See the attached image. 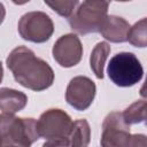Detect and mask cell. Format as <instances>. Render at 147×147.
<instances>
[{
	"instance_id": "cell-15",
	"label": "cell",
	"mask_w": 147,
	"mask_h": 147,
	"mask_svg": "<svg viewBox=\"0 0 147 147\" xmlns=\"http://www.w3.org/2000/svg\"><path fill=\"white\" fill-rule=\"evenodd\" d=\"M123 119L127 125L138 124L146 121V101L138 100L130 105L123 113Z\"/></svg>"
},
{
	"instance_id": "cell-9",
	"label": "cell",
	"mask_w": 147,
	"mask_h": 147,
	"mask_svg": "<svg viewBox=\"0 0 147 147\" xmlns=\"http://www.w3.org/2000/svg\"><path fill=\"white\" fill-rule=\"evenodd\" d=\"M52 53L54 60L61 67L71 68L80 62L83 56V45L76 34H63L55 41Z\"/></svg>"
},
{
	"instance_id": "cell-16",
	"label": "cell",
	"mask_w": 147,
	"mask_h": 147,
	"mask_svg": "<svg viewBox=\"0 0 147 147\" xmlns=\"http://www.w3.org/2000/svg\"><path fill=\"white\" fill-rule=\"evenodd\" d=\"M79 2L77 0L72 1H45V5L51 7L54 11H56L59 15L63 17H70L75 10V7Z\"/></svg>"
},
{
	"instance_id": "cell-8",
	"label": "cell",
	"mask_w": 147,
	"mask_h": 147,
	"mask_svg": "<svg viewBox=\"0 0 147 147\" xmlns=\"http://www.w3.org/2000/svg\"><path fill=\"white\" fill-rule=\"evenodd\" d=\"M96 93V86L92 79L86 76L74 77L65 91L67 102L76 110H86L93 102Z\"/></svg>"
},
{
	"instance_id": "cell-18",
	"label": "cell",
	"mask_w": 147,
	"mask_h": 147,
	"mask_svg": "<svg viewBox=\"0 0 147 147\" xmlns=\"http://www.w3.org/2000/svg\"><path fill=\"white\" fill-rule=\"evenodd\" d=\"M132 147H146V136L132 134Z\"/></svg>"
},
{
	"instance_id": "cell-11",
	"label": "cell",
	"mask_w": 147,
	"mask_h": 147,
	"mask_svg": "<svg viewBox=\"0 0 147 147\" xmlns=\"http://www.w3.org/2000/svg\"><path fill=\"white\" fill-rule=\"evenodd\" d=\"M28 103V96L25 93L9 88L1 87L0 88V110L6 114H15L22 110Z\"/></svg>"
},
{
	"instance_id": "cell-10",
	"label": "cell",
	"mask_w": 147,
	"mask_h": 147,
	"mask_svg": "<svg viewBox=\"0 0 147 147\" xmlns=\"http://www.w3.org/2000/svg\"><path fill=\"white\" fill-rule=\"evenodd\" d=\"M129 30L130 24L126 20L119 16L109 15L103 21L99 33L111 42H125L127 40Z\"/></svg>"
},
{
	"instance_id": "cell-2",
	"label": "cell",
	"mask_w": 147,
	"mask_h": 147,
	"mask_svg": "<svg viewBox=\"0 0 147 147\" xmlns=\"http://www.w3.org/2000/svg\"><path fill=\"white\" fill-rule=\"evenodd\" d=\"M37 121L31 117H17L0 114V147H31L39 138Z\"/></svg>"
},
{
	"instance_id": "cell-5",
	"label": "cell",
	"mask_w": 147,
	"mask_h": 147,
	"mask_svg": "<svg viewBox=\"0 0 147 147\" xmlns=\"http://www.w3.org/2000/svg\"><path fill=\"white\" fill-rule=\"evenodd\" d=\"M17 29L20 36L24 40L41 44L52 37L54 32V24L46 13L29 11L20 18Z\"/></svg>"
},
{
	"instance_id": "cell-12",
	"label": "cell",
	"mask_w": 147,
	"mask_h": 147,
	"mask_svg": "<svg viewBox=\"0 0 147 147\" xmlns=\"http://www.w3.org/2000/svg\"><path fill=\"white\" fill-rule=\"evenodd\" d=\"M91 140V129L86 119H77L72 122L69 133V147H88Z\"/></svg>"
},
{
	"instance_id": "cell-1",
	"label": "cell",
	"mask_w": 147,
	"mask_h": 147,
	"mask_svg": "<svg viewBox=\"0 0 147 147\" xmlns=\"http://www.w3.org/2000/svg\"><path fill=\"white\" fill-rule=\"evenodd\" d=\"M6 63L15 80L25 88L40 92L52 86L54 82L52 67L25 46L14 48Z\"/></svg>"
},
{
	"instance_id": "cell-4",
	"label": "cell",
	"mask_w": 147,
	"mask_h": 147,
	"mask_svg": "<svg viewBox=\"0 0 147 147\" xmlns=\"http://www.w3.org/2000/svg\"><path fill=\"white\" fill-rule=\"evenodd\" d=\"M107 74L115 85L130 87L141 80L144 69L133 53L121 52L110 59L107 67Z\"/></svg>"
},
{
	"instance_id": "cell-14",
	"label": "cell",
	"mask_w": 147,
	"mask_h": 147,
	"mask_svg": "<svg viewBox=\"0 0 147 147\" xmlns=\"http://www.w3.org/2000/svg\"><path fill=\"white\" fill-rule=\"evenodd\" d=\"M132 46L144 48L147 46V20L141 18L133 26H130L127 40Z\"/></svg>"
},
{
	"instance_id": "cell-13",
	"label": "cell",
	"mask_w": 147,
	"mask_h": 147,
	"mask_svg": "<svg viewBox=\"0 0 147 147\" xmlns=\"http://www.w3.org/2000/svg\"><path fill=\"white\" fill-rule=\"evenodd\" d=\"M109 53H110V46L106 41L98 42L92 49L90 56V65L98 79L103 78V67Z\"/></svg>"
},
{
	"instance_id": "cell-3",
	"label": "cell",
	"mask_w": 147,
	"mask_h": 147,
	"mask_svg": "<svg viewBox=\"0 0 147 147\" xmlns=\"http://www.w3.org/2000/svg\"><path fill=\"white\" fill-rule=\"evenodd\" d=\"M108 7L107 1H83L69 17L70 28L79 34L99 32L108 16Z\"/></svg>"
},
{
	"instance_id": "cell-7",
	"label": "cell",
	"mask_w": 147,
	"mask_h": 147,
	"mask_svg": "<svg viewBox=\"0 0 147 147\" xmlns=\"http://www.w3.org/2000/svg\"><path fill=\"white\" fill-rule=\"evenodd\" d=\"M100 144L102 147H132V134L119 111L109 113L102 123Z\"/></svg>"
},
{
	"instance_id": "cell-17",
	"label": "cell",
	"mask_w": 147,
	"mask_h": 147,
	"mask_svg": "<svg viewBox=\"0 0 147 147\" xmlns=\"http://www.w3.org/2000/svg\"><path fill=\"white\" fill-rule=\"evenodd\" d=\"M69 138L65 139H49L45 140L42 147H69Z\"/></svg>"
},
{
	"instance_id": "cell-19",
	"label": "cell",
	"mask_w": 147,
	"mask_h": 147,
	"mask_svg": "<svg viewBox=\"0 0 147 147\" xmlns=\"http://www.w3.org/2000/svg\"><path fill=\"white\" fill-rule=\"evenodd\" d=\"M5 16H6V9H5L3 3H2V2H0V24L3 22Z\"/></svg>"
},
{
	"instance_id": "cell-20",
	"label": "cell",
	"mask_w": 147,
	"mask_h": 147,
	"mask_svg": "<svg viewBox=\"0 0 147 147\" xmlns=\"http://www.w3.org/2000/svg\"><path fill=\"white\" fill-rule=\"evenodd\" d=\"M2 77H3V68H2V63L0 61V83L2 80Z\"/></svg>"
},
{
	"instance_id": "cell-6",
	"label": "cell",
	"mask_w": 147,
	"mask_h": 147,
	"mask_svg": "<svg viewBox=\"0 0 147 147\" xmlns=\"http://www.w3.org/2000/svg\"><path fill=\"white\" fill-rule=\"evenodd\" d=\"M71 126V117L59 108H52L44 111L36 123L39 138H44L45 140L69 138Z\"/></svg>"
}]
</instances>
